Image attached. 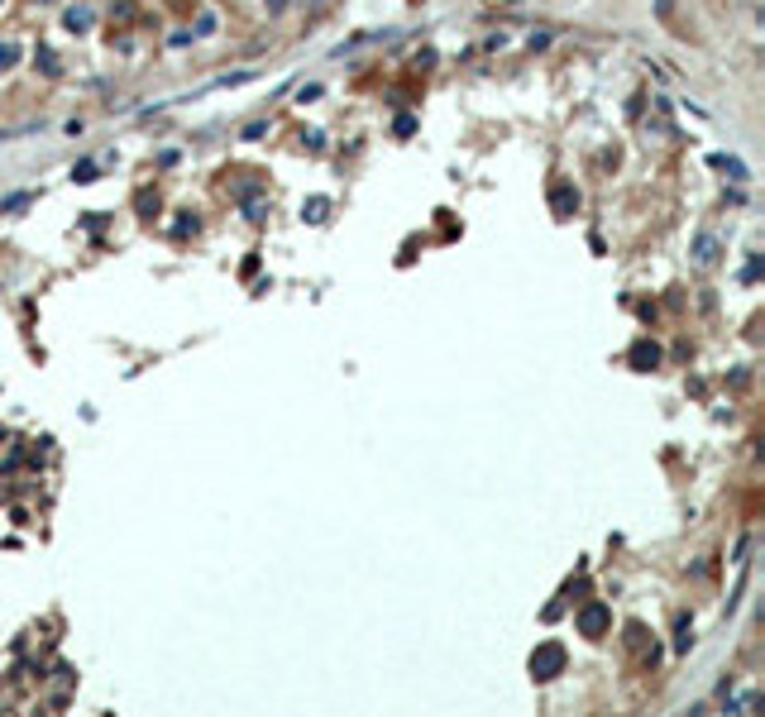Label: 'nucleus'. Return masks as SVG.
I'll use <instances>...</instances> for the list:
<instances>
[{
  "label": "nucleus",
  "instance_id": "f257e3e1",
  "mask_svg": "<svg viewBox=\"0 0 765 717\" xmlns=\"http://www.w3.org/2000/svg\"><path fill=\"white\" fill-rule=\"evenodd\" d=\"M560 665H565V650H560V646H541V650L531 655V674H536V679H555Z\"/></svg>",
  "mask_w": 765,
  "mask_h": 717
},
{
  "label": "nucleus",
  "instance_id": "f03ea898",
  "mask_svg": "<svg viewBox=\"0 0 765 717\" xmlns=\"http://www.w3.org/2000/svg\"><path fill=\"white\" fill-rule=\"evenodd\" d=\"M603 626H607V608H603V603H588V608L579 613V631H583V636H603Z\"/></svg>",
  "mask_w": 765,
  "mask_h": 717
},
{
  "label": "nucleus",
  "instance_id": "7ed1b4c3",
  "mask_svg": "<svg viewBox=\"0 0 765 717\" xmlns=\"http://www.w3.org/2000/svg\"><path fill=\"white\" fill-rule=\"evenodd\" d=\"M632 364H636V368H656V364H660V349H656V344H646V340H641V344H636V349H632Z\"/></svg>",
  "mask_w": 765,
  "mask_h": 717
},
{
  "label": "nucleus",
  "instance_id": "20e7f679",
  "mask_svg": "<svg viewBox=\"0 0 765 717\" xmlns=\"http://www.w3.org/2000/svg\"><path fill=\"white\" fill-rule=\"evenodd\" d=\"M550 201H555V210H560V215H570L574 206H579V197H574L570 187H560V192H555V197H550Z\"/></svg>",
  "mask_w": 765,
  "mask_h": 717
},
{
  "label": "nucleus",
  "instance_id": "39448f33",
  "mask_svg": "<svg viewBox=\"0 0 765 717\" xmlns=\"http://www.w3.org/2000/svg\"><path fill=\"white\" fill-rule=\"evenodd\" d=\"M698 258H703V263L718 258V239H713V234H698Z\"/></svg>",
  "mask_w": 765,
  "mask_h": 717
},
{
  "label": "nucleus",
  "instance_id": "423d86ee",
  "mask_svg": "<svg viewBox=\"0 0 765 717\" xmlns=\"http://www.w3.org/2000/svg\"><path fill=\"white\" fill-rule=\"evenodd\" d=\"M19 206H29V192H14V197H5L0 210H19Z\"/></svg>",
  "mask_w": 765,
  "mask_h": 717
},
{
  "label": "nucleus",
  "instance_id": "0eeeda50",
  "mask_svg": "<svg viewBox=\"0 0 765 717\" xmlns=\"http://www.w3.org/2000/svg\"><path fill=\"white\" fill-rule=\"evenodd\" d=\"M72 177H77V182H96V168L91 163H82V168H72Z\"/></svg>",
  "mask_w": 765,
  "mask_h": 717
},
{
  "label": "nucleus",
  "instance_id": "6e6552de",
  "mask_svg": "<svg viewBox=\"0 0 765 717\" xmlns=\"http://www.w3.org/2000/svg\"><path fill=\"white\" fill-rule=\"evenodd\" d=\"M10 58H14V48H0V67H10Z\"/></svg>",
  "mask_w": 765,
  "mask_h": 717
}]
</instances>
